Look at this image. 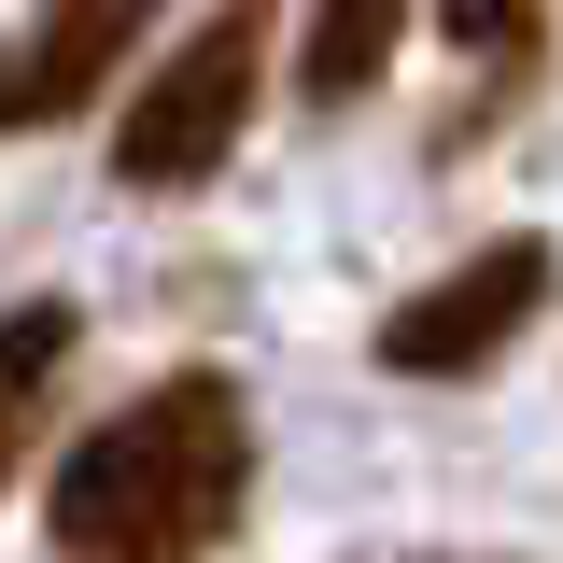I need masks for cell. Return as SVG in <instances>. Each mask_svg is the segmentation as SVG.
<instances>
[{
  "label": "cell",
  "mask_w": 563,
  "mask_h": 563,
  "mask_svg": "<svg viewBox=\"0 0 563 563\" xmlns=\"http://www.w3.org/2000/svg\"><path fill=\"white\" fill-rule=\"evenodd\" d=\"M155 14H169V0H29L14 43H0V141L70 128V113L128 70V43L155 29Z\"/></svg>",
  "instance_id": "cell-4"
},
{
  "label": "cell",
  "mask_w": 563,
  "mask_h": 563,
  "mask_svg": "<svg viewBox=\"0 0 563 563\" xmlns=\"http://www.w3.org/2000/svg\"><path fill=\"white\" fill-rule=\"evenodd\" d=\"M437 29H451L465 57H536V29H550V0H437Z\"/></svg>",
  "instance_id": "cell-7"
},
{
  "label": "cell",
  "mask_w": 563,
  "mask_h": 563,
  "mask_svg": "<svg viewBox=\"0 0 563 563\" xmlns=\"http://www.w3.org/2000/svg\"><path fill=\"white\" fill-rule=\"evenodd\" d=\"M254 507V409L225 366L141 380L113 422H85V451L43 493L57 563H211Z\"/></svg>",
  "instance_id": "cell-1"
},
{
  "label": "cell",
  "mask_w": 563,
  "mask_h": 563,
  "mask_svg": "<svg viewBox=\"0 0 563 563\" xmlns=\"http://www.w3.org/2000/svg\"><path fill=\"white\" fill-rule=\"evenodd\" d=\"M409 43V0H310V43H296V99L310 113H352Z\"/></svg>",
  "instance_id": "cell-5"
},
{
  "label": "cell",
  "mask_w": 563,
  "mask_h": 563,
  "mask_svg": "<svg viewBox=\"0 0 563 563\" xmlns=\"http://www.w3.org/2000/svg\"><path fill=\"white\" fill-rule=\"evenodd\" d=\"M70 352H85V310L70 296H29V310H0V479H14V451L43 437V409H57Z\"/></svg>",
  "instance_id": "cell-6"
},
{
  "label": "cell",
  "mask_w": 563,
  "mask_h": 563,
  "mask_svg": "<svg viewBox=\"0 0 563 563\" xmlns=\"http://www.w3.org/2000/svg\"><path fill=\"white\" fill-rule=\"evenodd\" d=\"M536 310H550V240L507 225V240H479L465 268H437L422 296L380 310V366H395V380H479Z\"/></svg>",
  "instance_id": "cell-3"
},
{
  "label": "cell",
  "mask_w": 563,
  "mask_h": 563,
  "mask_svg": "<svg viewBox=\"0 0 563 563\" xmlns=\"http://www.w3.org/2000/svg\"><path fill=\"white\" fill-rule=\"evenodd\" d=\"M254 85H268V0H225L198 43L128 99V128H113V184H141V198L211 184V169L240 155V128H254Z\"/></svg>",
  "instance_id": "cell-2"
}]
</instances>
